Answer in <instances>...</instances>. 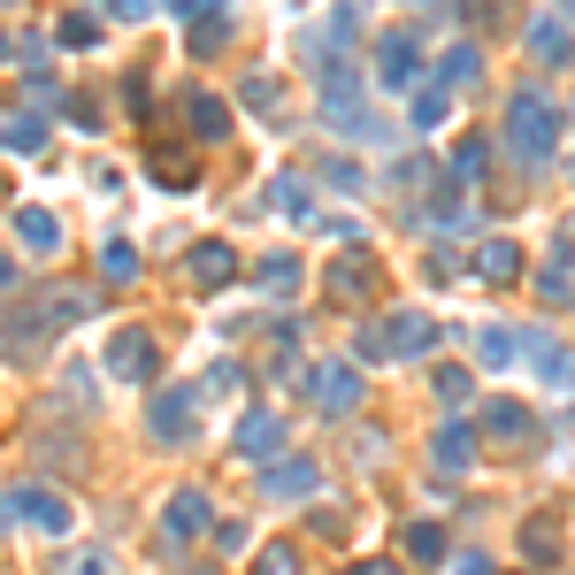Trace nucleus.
Masks as SVG:
<instances>
[{
  "mask_svg": "<svg viewBox=\"0 0 575 575\" xmlns=\"http://www.w3.org/2000/svg\"><path fill=\"white\" fill-rule=\"evenodd\" d=\"M85 315H93V291L23 299V307H8V315H0V353H31V345H46L54 330H70V322H85Z\"/></svg>",
  "mask_w": 575,
  "mask_h": 575,
  "instance_id": "obj_1",
  "label": "nucleus"
},
{
  "mask_svg": "<svg viewBox=\"0 0 575 575\" xmlns=\"http://www.w3.org/2000/svg\"><path fill=\"white\" fill-rule=\"evenodd\" d=\"M476 269H483V277H514V269H522V254L499 238V246H483V254H476Z\"/></svg>",
  "mask_w": 575,
  "mask_h": 575,
  "instance_id": "obj_17",
  "label": "nucleus"
},
{
  "mask_svg": "<svg viewBox=\"0 0 575 575\" xmlns=\"http://www.w3.org/2000/svg\"><path fill=\"white\" fill-rule=\"evenodd\" d=\"M452 575H491V568H483V561H476V553H468V561H460V568H452Z\"/></svg>",
  "mask_w": 575,
  "mask_h": 575,
  "instance_id": "obj_30",
  "label": "nucleus"
},
{
  "mask_svg": "<svg viewBox=\"0 0 575 575\" xmlns=\"http://www.w3.org/2000/svg\"><path fill=\"white\" fill-rule=\"evenodd\" d=\"M169 8H177V15H192V8H207V0H169Z\"/></svg>",
  "mask_w": 575,
  "mask_h": 575,
  "instance_id": "obj_32",
  "label": "nucleus"
},
{
  "mask_svg": "<svg viewBox=\"0 0 575 575\" xmlns=\"http://www.w3.org/2000/svg\"><path fill=\"white\" fill-rule=\"evenodd\" d=\"M530 39H537V54H545V62H561V54H568V31H561V23H537Z\"/></svg>",
  "mask_w": 575,
  "mask_h": 575,
  "instance_id": "obj_24",
  "label": "nucleus"
},
{
  "mask_svg": "<svg viewBox=\"0 0 575 575\" xmlns=\"http://www.w3.org/2000/svg\"><path fill=\"white\" fill-rule=\"evenodd\" d=\"M184 100H192L184 116H192V131H200V139H223V131H231V108H223L215 93H184Z\"/></svg>",
  "mask_w": 575,
  "mask_h": 575,
  "instance_id": "obj_13",
  "label": "nucleus"
},
{
  "mask_svg": "<svg viewBox=\"0 0 575 575\" xmlns=\"http://www.w3.org/2000/svg\"><path fill=\"white\" fill-rule=\"evenodd\" d=\"M430 460H437V476H468V468H476V437L460 430V423H445V430L430 437Z\"/></svg>",
  "mask_w": 575,
  "mask_h": 575,
  "instance_id": "obj_6",
  "label": "nucleus"
},
{
  "mask_svg": "<svg viewBox=\"0 0 575 575\" xmlns=\"http://www.w3.org/2000/svg\"><path fill=\"white\" fill-rule=\"evenodd\" d=\"M15 231H23V246H31V254H62V223H54L46 207H23V215H15Z\"/></svg>",
  "mask_w": 575,
  "mask_h": 575,
  "instance_id": "obj_10",
  "label": "nucleus"
},
{
  "mask_svg": "<svg viewBox=\"0 0 575 575\" xmlns=\"http://www.w3.org/2000/svg\"><path fill=\"white\" fill-rule=\"evenodd\" d=\"M353 575H392V568H384V561H361V568H353Z\"/></svg>",
  "mask_w": 575,
  "mask_h": 575,
  "instance_id": "obj_31",
  "label": "nucleus"
},
{
  "mask_svg": "<svg viewBox=\"0 0 575 575\" xmlns=\"http://www.w3.org/2000/svg\"><path fill=\"white\" fill-rule=\"evenodd\" d=\"M445 177H452V184H476V177H483V146L468 139L460 153H452V161H445Z\"/></svg>",
  "mask_w": 575,
  "mask_h": 575,
  "instance_id": "obj_18",
  "label": "nucleus"
},
{
  "mask_svg": "<svg viewBox=\"0 0 575 575\" xmlns=\"http://www.w3.org/2000/svg\"><path fill=\"white\" fill-rule=\"evenodd\" d=\"M407 553H415V561H437V553H445L437 522H415V530H407Z\"/></svg>",
  "mask_w": 575,
  "mask_h": 575,
  "instance_id": "obj_21",
  "label": "nucleus"
},
{
  "mask_svg": "<svg viewBox=\"0 0 575 575\" xmlns=\"http://www.w3.org/2000/svg\"><path fill=\"white\" fill-rule=\"evenodd\" d=\"M108 369H116L124 384H139L146 369H153V338H146V330H124V338L108 345Z\"/></svg>",
  "mask_w": 575,
  "mask_h": 575,
  "instance_id": "obj_7",
  "label": "nucleus"
},
{
  "mask_svg": "<svg viewBox=\"0 0 575 575\" xmlns=\"http://www.w3.org/2000/svg\"><path fill=\"white\" fill-rule=\"evenodd\" d=\"M161 522H169V537H177V545H184V537H200V530H215V507H207V499H200V491H177V499H169V514H161Z\"/></svg>",
  "mask_w": 575,
  "mask_h": 575,
  "instance_id": "obj_5",
  "label": "nucleus"
},
{
  "mask_svg": "<svg viewBox=\"0 0 575 575\" xmlns=\"http://www.w3.org/2000/svg\"><path fill=\"white\" fill-rule=\"evenodd\" d=\"M330 291H338V299H369V291H376V262H369V254L330 262Z\"/></svg>",
  "mask_w": 575,
  "mask_h": 575,
  "instance_id": "obj_8",
  "label": "nucleus"
},
{
  "mask_svg": "<svg viewBox=\"0 0 575 575\" xmlns=\"http://www.w3.org/2000/svg\"><path fill=\"white\" fill-rule=\"evenodd\" d=\"M315 407H322V415H345V407H361V369H345V361L315 369Z\"/></svg>",
  "mask_w": 575,
  "mask_h": 575,
  "instance_id": "obj_4",
  "label": "nucleus"
},
{
  "mask_svg": "<svg viewBox=\"0 0 575 575\" xmlns=\"http://www.w3.org/2000/svg\"><path fill=\"white\" fill-rule=\"evenodd\" d=\"M262 575H299V561H291L285 545H269V553H262Z\"/></svg>",
  "mask_w": 575,
  "mask_h": 575,
  "instance_id": "obj_29",
  "label": "nucleus"
},
{
  "mask_svg": "<svg viewBox=\"0 0 575 575\" xmlns=\"http://www.w3.org/2000/svg\"><path fill=\"white\" fill-rule=\"evenodd\" d=\"M8 277H15V269H8V262H0V285H8Z\"/></svg>",
  "mask_w": 575,
  "mask_h": 575,
  "instance_id": "obj_33",
  "label": "nucleus"
},
{
  "mask_svg": "<svg viewBox=\"0 0 575 575\" xmlns=\"http://www.w3.org/2000/svg\"><path fill=\"white\" fill-rule=\"evenodd\" d=\"M307 491H315V468H307V460H277L269 499H307Z\"/></svg>",
  "mask_w": 575,
  "mask_h": 575,
  "instance_id": "obj_14",
  "label": "nucleus"
},
{
  "mask_svg": "<svg viewBox=\"0 0 575 575\" xmlns=\"http://www.w3.org/2000/svg\"><path fill=\"white\" fill-rule=\"evenodd\" d=\"M184 269H192L200 285H231V277H238V254H231V246H192Z\"/></svg>",
  "mask_w": 575,
  "mask_h": 575,
  "instance_id": "obj_9",
  "label": "nucleus"
},
{
  "mask_svg": "<svg viewBox=\"0 0 575 575\" xmlns=\"http://www.w3.org/2000/svg\"><path fill=\"white\" fill-rule=\"evenodd\" d=\"M522 553H530V561H537V568H545V561H553V553H561V537H553V530H545V522H537V530H522Z\"/></svg>",
  "mask_w": 575,
  "mask_h": 575,
  "instance_id": "obj_22",
  "label": "nucleus"
},
{
  "mask_svg": "<svg viewBox=\"0 0 575 575\" xmlns=\"http://www.w3.org/2000/svg\"><path fill=\"white\" fill-rule=\"evenodd\" d=\"M153 437H169V445L192 437V392H169V400L153 407Z\"/></svg>",
  "mask_w": 575,
  "mask_h": 575,
  "instance_id": "obj_11",
  "label": "nucleus"
},
{
  "mask_svg": "<svg viewBox=\"0 0 575 575\" xmlns=\"http://www.w3.org/2000/svg\"><path fill=\"white\" fill-rule=\"evenodd\" d=\"M483 430L499 437V445H522V437H530V415H522L514 400H491V407H483Z\"/></svg>",
  "mask_w": 575,
  "mask_h": 575,
  "instance_id": "obj_12",
  "label": "nucleus"
},
{
  "mask_svg": "<svg viewBox=\"0 0 575 575\" xmlns=\"http://www.w3.org/2000/svg\"><path fill=\"white\" fill-rule=\"evenodd\" d=\"M8 514H15V522H31L39 537L77 530V507H70L62 491H46V483H15V491H8Z\"/></svg>",
  "mask_w": 575,
  "mask_h": 575,
  "instance_id": "obj_3",
  "label": "nucleus"
},
{
  "mask_svg": "<svg viewBox=\"0 0 575 575\" xmlns=\"http://www.w3.org/2000/svg\"><path fill=\"white\" fill-rule=\"evenodd\" d=\"M262 285H269V291H291V285H299V262H291V254H285V262H269V269H262Z\"/></svg>",
  "mask_w": 575,
  "mask_h": 575,
  "instance_id": "obj_26",
  "label": "nucleus"
},
{
  "mask_svg": "<svg viewBox=\"0 0 575 575\" xmlns=\"http://www.w3.org/2000/svg\"><path fill=\"white\" fill-rule=\"evenodd\" d=\"M0 139L15 146V153H31V146H46V124H39V116H15V124H8Z\"/></svg>",
  "mask_w": 575,
  "mask_h": 575,
  "instance_id": "obj_19",
  "label": "nucleus"
},
{
  "mask_svg": "<svg viewBox=\"0 0 575 575\" xmlns=\"http://www.w3.org/2000/svg\"><path fill=\"white\" fill-rule=\"evenodd\" d=\"M100 269H108V277H131V269H139V254H131L124 238H108V254H100Z\"/></svg>",
  "mask_w": 575,
  "mask_h": 575,
  "instance_id": "obj_25",
  "label": "nucleus"
},
{
  "mask_svg": "<svg viewBox=\"0 0 575 575\" xmlns=\"http://www.w3.org/2000/svg\"><path fill=\"white\" fill-rule=\"evenodd\" d=\"M415 62H423V46H415V39L400 31V39L384 46V85H407V77H415Z\"/></svg>",
  "mask_w": 575,
  "mask_h": 575,
  "instance_id": "obj_15",
  "label": "nucleus"
},
{
  "mask_svg": "<svg viewBox=\"0 0 575 575\" xmlns=\"http://www.w3.org/2000/svg\"><path fill=\"white\" fill-rule=\"evenodd\" d=\"M0 62H8V39H0Z\"/></svg>",
  "mask_w": 575,
  "mask_h": 575,
  "instance_id": "obj_34",
  "label": "nucleus"
},
{
  "mask_svg": "<svg viewBox=\"0 0 575 575\" xmlns=\"http://www.w3.org/2000/svg\"><path fill=\"white\" fill-rule=\"evenodd\" d=\"M62 575H116V568H108V553H77V561H62Z\"/></svg>",
  "mask_w": 575,
  "mask_h": 575,
  "instance_id": "obj_28",
  "label": "nucleus"
},
{
  "mask_svg": "<svg viewBox=\"0 0 575 575\" xmlns=\"http://www.w3.org/2000/svg\"><path fill=\"white\" fill-rule=\"evenodd\" d=\"M437 400H468V369H437Z\"/></svg>",
  "mask_w": 575,
  "mask_h": 575,
  "instance_id": "obj_27",
  "label": "nucleus"
},
{
  "mask_svg": "<svg viewBox=\"0 0 575 575\" xmlns=\"http://www.w3.org/2000/svg\"><path fill=\"white\" fill-rule=\"evenodd\" d=\"M93 31H100V23H93L85 8H77V15H62V46H93Z\"/></svg>",
  "mask_w": 575,
  "mask_h": 575,
  "instance_id": "obj_23",
  "label": "nucleus"
},
{
  "mask_svg": "<svg viewBox=\"0 0 575 575\" xmlns=\"http://www.w3.org/2000/svg\"><path fill=\"white\" fill-rule=\"evenodd\" d=\"M507 139H514V153H522V161H545V153H553V139H561L553 100H545V93H522V100H514V116H507Z\"/></svg>",
  "mask_w": 575,
  "mask_h": 575,
  "instance_id": "obj_2",
  "label": "nucleus"
},
{
  "mask_svg": "<svg viewBox=\"0 0 575 575\" xmlns=\"http://www.w3.org/2000/svg\"><path fill=\"white\" fill-rule=\"evenodd\" d=\"M476 353H483V369H507V361H514V330H483Z\"/></svg>",
  "mask_w": 575,
  "mask_h": 575,
  "instance_id": "obj_20",
  "label": "nucleus"
},
{
  "mask_svg": "<svg viewBox=\"0 0 575 575\" xmlns=\"http://www.w3.org/2000/svg\"><path fill=\"white\" fill-rule=\"evenodd\" d=\"M238 445H246V452H269V445H285V423H277V415H254V423L238 430Z\"/></svg>",
  "mask_w": 575,
  "mask_h": 575,
  "instance_id": "obj_16",
  "label": "nucleus"
}]
</instances>
